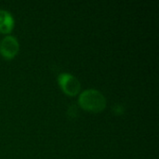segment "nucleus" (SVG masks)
<instances>
[{"instance_id":"nucleus-5","label":"nucleus","mask_w":159,"mask_h":159,"mask_svg":"<svg viewBox=\"0 0 159 159\" xmlns=\"http://www.w3.org/2000/svg\"><path fill=\"white\" fill-rule=\"evenodd\" d=\"M114 113L116 114H119V115H122L124 113V108L119 105V104H116L115 107H114Z\"/></svg>"},{"instance_id":"nucleus-2","label":"nucleus","mask_w":159,"mask_h":159,"mask_svg":"<svg viewBox=\"0 0 159 159\" xmlns=\"http://www.w3.org/2000/svg\"><path fill=\"white\" fill-rule=\"evenodd\" d=\"M58 82L61 89L69 96H75L81 89V84L73 75L62 73L58 76Z\"/></svg>"},{"instance_id":"nucleus-4","label":"nucleus","mask_w":159,"mask_h":159,"mask_svg":"<svg viewBox=\"0 0 159 159\" xmlns=\"http://www.w3.org/2000/svg\"><path fill=\"white\" fill-rule=\"evenodd\" d=\"M14 27V19L12 15L7 11L0 9V32L3 34H7L11 32Z\"/></svg>"},{"instance_id":"nucleus-3","label":"nucleus","mask_w":159,"mask_h":159,"mask_svg":"<svg viewBox=\"0 0 159 159\" xmlns=\"http://www.w3.org/2000/svg\"><path fill=\"white\" fill-rule=\"evenodd\" d=\"M19 42L12 35H7L0 42V53L6 59H12L19 52Z\"/></svg>"},{"instance_id":"nucleus-1","label":"nucleus","mask_w":159,"mask_h":159,"mask_svg":"<svg viewBox=\"0 0 159 159\" xmlns=\"http://www.w3.org/2000/svg\"><path fill=\"white\" fill-rule=\"evenodd\" d=\"M78 103L84 110L100 113L106 107V99L99 90L89 89H86L79 95Z\"/></svg>"}]
</instances>
